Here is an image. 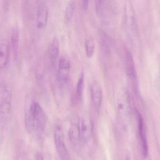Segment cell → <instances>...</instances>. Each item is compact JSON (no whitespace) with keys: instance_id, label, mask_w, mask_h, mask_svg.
<instances>
[{"instance_id":"1","label":"cell","mask_w":160,"mask_h":160,"mask_svg":"<svg viewBox=\"0 0 160 160\" xmlns=\"http://www.w3.org/2000/svg\"><path fill=\"white\" fill-rule=\"evenodd\" d=\"M46 113L37 102H32L25 117V126L29 132L35 130L43 131L47 125Z\"/></svg>"},{"instance_id":"2","label":"cell","mask_w":160,"mask_h":160,"mask_svg":"<svg viewBox=\"0 0 160 160\" xmlns=\"http://www.w3.org/2000/svg\"><path fill=\"white\" fill-rule=\"evenodd\" d=\"M54 141L57 152L62 160H68L67 148L63 140V132L61 126H57L54 129Z\"/></svg>"},{"instance_id":"3","label":"cell","mask_w":160,"mask_h":160,"mask_svg":"<svg viewBox=\"0 0 160 160\" xmlns=\"http://www.w3.org/2000/svg\"><path fill=\"white\" fill-rule=\"evenodd\" d=\"M71 68L70 62L65 58L60 59L58 64L57 79L60 82L64 83L68 80L69 72Z\"/></svg>"},{"instance_id":"4","label":"cell","mask_w":160,"mask_h":160,"mask_svg":"<svg viewBox=\"0 0 160 160\" xmlns=\"http://www.w3.org/2000/svg\"><path fill=\"white\" fill-rule=\"evenodd\" d=\"M91 98L93 106L97 111L100 109L102 98L101 86L98 82H94L91 88Z\"/></svg>"},{"instance_id":"5","label":"cell","mask_w":160,"mask_h":160,"mask_svg":"<svg viewBox=\"0 0 160 160\" xmlns=\"http://www.w3.org/2000/svg\"><path fill=\"white\" fill-rule=\"evenodd\" d=\"M138 119V130H139V136L141 141L142 147V153L144 158H146L148 155V147L147 139L146 135L144 130L143 121L140 114L137 115Z\"/></svg>"},{"instance_id":"6","label":"cell","mask_w":160,"mask_h":160,"mask_svg":"<svg viewBox=\"0 0 160 160\" xmlns=\"http://www.w3.org/2000/svg\"><path fill=\"white\" fill-rule=\"evenodd\" d=\"M48 17V10L45 5L41 4L38 7L37 14V26L39 30L46 28Z\"/></svg>"},{"instance_id":"7","label":"cell","mask_w":160,"mask_h":160,"mask_svg":"<svg viewBox=\"0 0 160 160\" xmlns=\"http://www.w3.org/2000/svg\"><path fill=\"white\" fill-rule=\"evenodd\" d=\"M79 126L80 142L83 143L87 142L90 138L91 134V124L85 119H82L80 122Z\"/></svg>"},{"instance_id":"8","label":"cell","mask_w":160,"mask_h":160,"mask_svg":"<svg viewBox=\"0 0 160 160\" xmlns=\"http://www.w3.org/2000/svg\"><path fill=\"white\" fill-rule=\"evenodd\" d=\"M60 52V43L57 37L53 38L50 48V58L52 65H55Z\"/></svg>"},{"instance_id":"9","label":"cell","mask_w":160,"mask_h":160,"mask_svg":"<svg viewBox=\"0 0 160 160\" xmlns=\"http://www.w3.org/2000/svg\"><path fill=\"white\" fill-rule=\"evenodd\" d=\"M68 138L72 145H77L80 142L79 126L76 123L71 124L68 131Z\"/></svg>"},{"instance_id":"10","label":"cell","mask_w":160,"mask_h":160,"mask_svg":"<svg viewBox=\"0 0 160 160\" xmlns=\"http://www.w3.org/2000/svg\"><path fill=\"white\" fill-rule=\"evenodd\" d=\"M9 51L7 46L5 44L0 45V68H3L8 62Z\"/></svg>"},{"instance_id":"11","label":"cell","mask_w":160,"mask_h":160,"mask_svg":"<svg viewBox=\"0 0 160 160\" xmlns=\"http://www.w3.org/2000/svg\"><path fill=\"white\" fill-rule=\"evenodd\" d=\"M96 9L97 13L102 18L106 17L107 5L106 0H96Z\"/></svg>"},{"instance_id":"12","label":"cell","mask_w":160,"mask_h":160,"mask_svg":"<svg viewBox=\"0 0 160 160\" xmlns=\"http://www.w3.org/2000/svg\"><path fill=\"white\" fill-rule=\"evenodd\" d=\"M84 78L83 73L82 72L80 75L76 88V97L78 101H81L83 94L84 85Z\"/></svg>"},{"instance_id":"13","label":"cell","mask_w":160,"mask_h":160,"mask_svg":"<svg viewBox=\"0 0 160 160\" xmlns=\"http://www.w3.org/2000/svg\"><path fill=\"white\" fill-rule=\"evenodd\" d=\"M76 7V3L74 0L70 1L69 3L68 4L66 8L65 14L66 21L69 22L71 20L75 13Z\"/></svg>"},{"instance_id":"14","label":"cell","mask_w":160,"mask_h":160,"mask_svg":"<svg viewBox=\"0 0 160 160\" xmlns=\"http://www.w3.org/2000/svg\"><path fill=\"white\" fill-rule=\"evenodd\" d=\"M86 54L88 58H91L94 55L95 51V44L92 38L87 39L85 42Z\"/></svg>"},{"instance_id":"15","label":"cell","mask_w":160,"mask_h":160,"mask_svg":"<svg viewBox=\"0 0 160 160\" xmlns=\"http://www.w3.org/2000/svg\"><path fill=\"white\" fill-rule=\"evenodd\" d=\"M10 95L7 90L4 91L2 96V107L3 111H7L10 107Z\"/></svg>"},{"instance_id":"16","label":"cell","mask_w":160,"mask_h":160,"mask_svg":"<svg viewBox=\"0 0 160 160\" xmlns=\"http://www.w3.org/2000/svg\"><path fill=\"white\" fill-rule=\"evenodd\" d=\"M18 31L15 29L13 31L12 37V46L15 52H16V50L18 48Z\"/></svg>"},{"instance_id":"17","label":"cell","mask_w":160,"mask_h":160,"mask_svg":"<svg viewBox=\"0 0 160 160\" xmlns=\"http://www.w3.org/2000/svg\"><path fill=\"white\" fill-rule=\"evenodd\" d=\"M82 3L83 9L85 10H87L88 8L89 0H82Z\"/></svg>"},{"instance_id":"18","label":"cell","mask_w":160,"mask_h":160,"mask_svg":"<svg viewBox=\"0 0 160 160\" xmlns=\"http://www.w3.org/2000/svg\"><path fill=\"white\" fill-rule=\"evenodd\" d=\"M36 159V160H44L43 156L40 153H37Z\"/></svg>"},{"instance_id":"19","label":"cell","mask_w":160,"mask_h":160,"mask_svg":"<svg viewBox=\"0 0 160 160\" xmlns=\"http://www.w3.org/2000/svg\"><path fill=\"white\" fill-rule=\"evenodd\" d=\"M126 160H131L129 158H127V159H126Z\"/></svg>"}]
</instances>
